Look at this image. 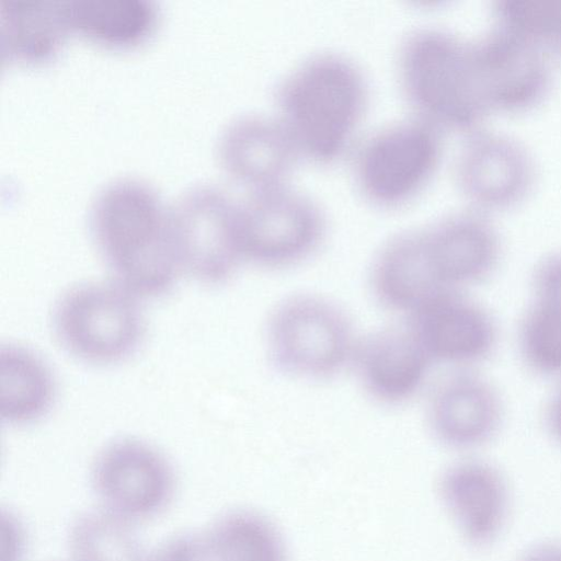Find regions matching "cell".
Returning <instances> with one entry per match:
<instances>
[{
  "mask_svg": "<svg viewBox=\"0 0 561 561\" xmlns=\"http://www.w3.org/2000/svg\"><path fill=\"white\" fill-rule=\"evenodd\" d=\"M47 364L28 348L9 344L0 352V409L3 421L24 425L43 417L55 399Z\"/></svg>",
  "mask_w": 561,
  "mask_h": 561,
  "instance_id": "20",
  "label": "cell"
},
{
  "mask_svg": "<svg viewBox=\"0 0 561 561\" xmlns=\"http://www.w3.org/2000/svg\"><path fill=\"white\" fill-rule=\"evenodd\" d=\"M151 561H217L206 528L176 534L151 551Z\"/></svg>",
  "mask_w": 561,
  "mask_h": 561,
  "instance_id": "26",
  "label": "cell"
},
{
  "mask_svg": "<svg viewBox=\"0 0 561 561\" xmlns=\"http://www.w3.org/2000/svg\"><path fill=\"white\" fill-rule=\"evenodd\" d=\"M432 364L407 325L358 340L352 360L365 391L383 404H400L414 397Z\"/></svg>",
  "mask_w": 561,
  "mask_h": 561,
  "instance_id": "17",
  "label": "cell"
},
{
  "mask_svg": "<svg viewBox=\"0 0 561 561\" xmlns=\"http://www.w3.org/2000/svg\"><path fill=\"white\" fill-rule=\"evenodd\" d=\"M517 343L527 367L561 379V317L531 302L520 319Z\"/></svg>",
  "mask_w": 561,
  "mask_h": 561,
  "instance_id": "25",
  "label": "cell"
},
{
  "mask_svg": "<svg viewBox=\"0 0 561 561\" xmlns=\"http://www.w3.org/2000/svg\"><path fill=\"white\" fill-rule=\"evenodd\" d=\"M546 426L553 440L561 446V379L547 404Z\"/></svg>",
  "mask_w": 561,
  "mask_h": 561,
  "instance_id": "30",
  "label": "cell"
},
{
  "mask_svg": "<svg viewBox=\"0 0 561 561\" xmlns=\"http://www.w3.org/2000/svg\"><path fill=\"white\" fill-rule=\"evenodd\" d=\"M491 12L492 25L561 61V0H496Z\"/></svg>",
  "mask_w": 561,
  "mask_h": 561,
  "instance_id": "24",
  "label": "cell"
},
{
  "mask_svg": "<svg viewBox=\"0 0 561 561\" xmlns=\"http://www.w3.org/2000/svg\"><path fill=\"white\" fill-rule=\"evenodd\" d=\"M536 175L534 156L520 140L483 128L467 135L455 163L460 192L472 209L488 215L522 203Z\"/></svg>",
  "mask_w": 561,
  "mask_h": 561,
  "instance_id": "10",
  "label": "cell"
},
{
  "mask_svg": "<svg viewBox=\"0 0 561 561\" xmlns=\"http://www.w3.org/2000/svg\"><path fill=\"white\" fill-rule=\"evenodd\" d=\"M397 70L414 116L439 130L469 135L489 115L477 75L472 41L439 27H417L401 41Z\"/></svg>",
  "mask_w": 561,
  "mask_h": 561,
  "instance_id": "3",
  "label": "cell"
},
{
  "mask_svg": "<svg viewBox=\"0 0 561 561\" xmlns=\"http://www.w3.org/2000/svg\"><path fill=\"white\" fill-rule=\"evenodd\" d=\"M69 30L67 1L0 2L1 51L10 60L48 59L58 50Z\"/></svg>",
  "mask_w": 561,
  "mask_h": 561,
  "instance_id": "19",
  "label": "cell"
},
{
  "mask_svg": "<svg viewBox=\"0 0 561 561\" xmlns=\"http://www.w3.org/2000/svg\"><path fill=\"white\" fill-rule=\"evenodd\" d=\"M362 68L337 51L311 54L278 81L276 117L300 157L329 164L351 146L368 104Z\"/></svg>",
  "mask_w": 561,
  "mask_h": 561,
  "instance_id": "2",
  "label": "cell"
},
{
  "mask_svg": "<svg viewBox=\"0 0 561 561\" xmlns=\"http://www.w3.org/2000/svg\"><path fill=\"white\" fill-rule=\"evenodd\" d=\"M226 172L251 191L287 184L300 153L276 116L241 115L226 125L218 141Z\"/></svg>",
  "mask_w": 561,
  "mask_h": 561,
  "instance_id": "15",
  "label": "cell"
},
{
  "mask_svg": "<svg viewBox=\"0 0 561 561\" xmlns=\"http://www.w3.org/2000/svg\"><path fill=\"white\" fill-rule=\"evenodd\" d=\"M428 425L443 445L469 450L488 444L503 421V403L485 378L458 371L435 389L428 411Z\"/></svg>",
  "mask_w": 561,
  "mask_h": 561,
  "instance_id": "16",
  "label": "cell"
},
{
  "mask_svg": "<svg viewBox=\"0 0 561 561\" xmlns=\"http://www.w3.org/2000/svg\"><path fill=\"white\" fill-rule=\"evenodd\" d=\"M90 485L98 507L138 525L169 508L176 478L172 463L156 446L122 437L98 451L90 469Z\"/></svg>",
  "mask_w": 561,
  "mask_h": 561,
  "instance_id": "9",
  "label": "cell"
},
{
  "mask_svg": "<svg viewBox=\"0 0 561 561\" xmlns=\"http://www.w3.org/2000/svg\"><path fill=\"white\" fill-rule=\"evenodd\" d=\"M531 301L561 317V251L550 253L536 266Z\"/></svg>",
  "mask_w": 561,
  "mask_h": 561,
  "instance_id": "27",
  "label": "cell"
},
{
  "mask_svg": "<svg viewBox=\"0 0 561 561\" xmlns=\"http://www.w3.org/2000/svg\"><path fill=\"white\" fill-rule=\"evenodd\" d=\"M90 231L113 282L137 297L167 293L180 272L169 207L147 183L112 181L95 195Z\"/></svg>",
  "mask_w": 561,
  "mask_h": 561,
  "instance_id": "1",
  "label": "cell"
},
{
  "mask_svg": "<svg viewBox=\"0 0 561 561\" xmlns=\"http://www.w3.org/2000/svg\"><path fill=\"white\" fill-rule=\"evenodd\" d=\"M358 339L345 312L329 299L294 295L279 302L266 329L267 354L282 373L328 379L352 364Z\"/></svg>",
  "mask_w": 561,
  "mask_h": 561,
  "instance_id": "4",
  "label": "cell"
},
{
  "mask_svg": "<svg viewBox=\"0 0 561 561\" xmlns=\"http://www.w3.org/2000/svg\"><path fill=\"white\" fill-rule=\"evenodd\" d=\"M438 492L467 545L488 550L500 540L511 517L513 493L497 466L478 458L456 461L442 473Z\"/></svg>",
  "mask_w": 561,
  "mask_h": 561,
  "instance_id": "12",
  "label": "cell"
},
{
  "mask_svg": "<svg viewBox=\"0 0 561 561\" xmlns=\"http://www.w3.org/2000/svg\"><path fill=\"white\" fill-rule=\"evenodd\" d=\"M327 230L319 203L288 183L253 191L239 203L243 260L267 268L296 265L320 247Z\"/></svg>",
  "mask_w": 561,
  "mask_h": 561,
  "instance_id": "7",
  "label": "cell"
},
{
  "mask_svg": "<svg viewBox=\"0 0 561 561\" xmlns=\"http://www.w3.org/2000/svg\"><path fill=\"white\" fill-rule=\"evenodd\" d=\"M70 30L112 45H130L154 27L157 9L149 0L67 1Z\"/></svg>",
  "mask_w": 561,
  "mask_h": 561,
  "instance_id": "21",
  "label": "cell"
},
{
  "mask_svg": "<svg viewBox=\"0 0 561 561\" xmlns=\"http://www.w3.org/2000/svg\"><path fill=\"white\" fill-rule=\"evenodd\" d=\"M206 530L217 561H287L277 528L255 512H228Z\"/></svg>",
  "mask_w": 561,
  "mask_h": 561,
  "instance_id": "23",
  "label": "cell"
},
{
  "mask_svg": "<svg viewBox=\"0 0 561 561\" xmlns=\"http://www.w3.org/2000/svg\"><path fill=\"white\" fill-rule=\"evenodd\" d=\"M479 84L489 113H522L552 88L554 64L515 35L492 25L472 41Z\"/></svg>",
  "mask_w": 561,
  "mask_h": 561,
  "instance_id": "11",
  "label": "cell"
},
{
  "mask_svg": "<svg viewBox=\"0 0 561 561\" xmlns=\"http://www.w3.org/2000/svg\"><path fill=\"white\" fill-rule=\"evenodd\" d=\"M138 298L113 280L72 286L53 308L54 335L68 354L84 363L121 362L137 350L144 336Z\"/></svg>",
  "mask_w": 561,
  "mask_h": 561,
  "instance_id": "5",
  "label": "cell"
},
{
  "mask_svg": "<svg viewBox=\"0 0 561 561\" xmlns=\"http://www.w3.org/2000/svg\"><path fill=\"white\" fill-rule=\"evenodd\" d=\"M370 285L381 306L407 317L447 290L431 268L421 228L398 232L381 245L373 262Z\"/></svg>",
  "mask_w": 561,
  "mask_h": 561,
  "instance_id": "18",
  "label": "cell"
},
{
  "mask_svg": "<svg viewBox=\"0 0 561 561\" xmlns=\"http://www.w3.org/2000/svg\"><path fill=\"white\" fill-rule=\"evenodd\" d=\"M0 561H23L27 551V531L21 518L12 511H1Z\"/></svg>",
  "mask_w": 561,
  "mask_h": 561,
  "instance_id": "28",
  "label": "cell"
},
{
  "mask_svg": "<svg viewBox=\"0 0 561 561\" xmlns=\"http://www.w3.org/2000/svg\"><path fill=\"white\" fill-rule=\"evenodd\" d=\"M136 526L98 506L80 514L68 531V561H151Z\"/></svg>",
  "mask_w": 561,
  "mask_h": 561,
  "instance_id": "22",
  "label": "cell"
},
{
  "mask_svg": "<svg viewBox=\"0 0 561 561\" xmlns=\"http://www.w3.org/2000/svg\"><path fill=\"white\" fill-rule=\"evenodd\" d=\"M420 228L431 268L445 289L482 282L500 263L502 241L488 214L470 208Z\"/></svg>",
  "mask_w": 561,
  "mask_h": 561,
  "instance_id": "14",
  "label": "cell"
},
{
  "mask_svg": "<svg viewBox=\"0 0 561 561\" xmlns=\"http://www.w3.org/2000/svg\"><path fill=\"white\" fill-rule=\"evenodd\" d=\"M407 327L433 363L458 367L486 359L499 340L491 313L461 290L437 294L408 317Z\"/></svg>",
  "mask_w": 561,
  "mask_h": 561,
  "instance_id": "13",
  "label": "cell"
},
{
  "mask_svg": "<svg viewBox=\"0 0 561 561\" xmlns=\"http://www.w3.org/2000/svg\"><path fill=\"white\" fill-rule=\"evenodd\" d=\"M515 561H561V540H538L527 546Z\"/></svg>",
  "mask_w": 561,
  "mask_h": 561,
  "instance_id": "29",
  "label": "cell"
},
{
  "mask_svg": "<svg viewBox=\"0 0 561 561\" xmlns=\"http://www.w3.org/2000/svg\"><path fill=\"white\" fill-rule=\"evenodd\" d=\"M170 228L180 271L217 285L229 279L243 260L239 203L213 185H196L169 207Z\"/></svg>",
  "mask_w": 561,
  "mask_h": 561,
  "instance_id": "8",
  "label": "cell"
},
{
  "mask_svg": "<svg viewBox=\"0 0 561 561\" xmlns=\"http://www.w3.org/2000/svg\"><path fill=\"white\" fill-rule=\"evenodd\" d=\"M443 131L412 116L385 125L357 146L353 175L358 192L377 207L394 208L419 194L435 174Z\"/></svg>",
  "mask_w": 561,
  "mask_h": 561,
  "instance_id": "6",
  "label": "cell"
}]
</instances>
